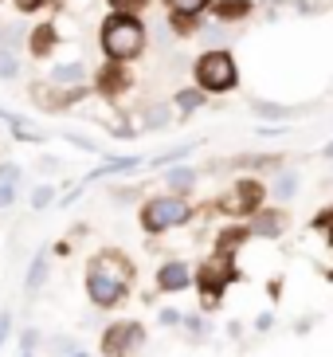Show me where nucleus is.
Masks as SVG:
<instances>
[{"instance_id": "2eb2a0df", "label": "nucleus", "mask_w": 333, "mask_h": 357, "mask_svg": "<svg viewBox=\"0 0 333 357\" xmlns=\"http://www.w3.org/2000/svg\"><path fill=\"white\" fill-rule=\"evenodd\" d=\"M16 71H20V67H16V55H12L8 47H0V79H16Z\"/></svg>"}, {"instance_id": "6e6552de", "label": "nucleus", "mask_w": 333, "mask_h": 357, "mask_svg": "<svg viewBox=\"0 0 333 357\" xmlns=\"http://www.w3.org/2000/svg\"><path fill=\"white\" fill-rule=\"evenodd\" d=\"M157 283H161V291H185L188 287V267L185 263H165L161 275H157Z\"/></svg>"}, {"instance_id": "bb28decb", "label": "nucleus", "mask_w": 333, "mask_h": 357, "mask_svg": "<svg viewBox=\"0 0 333 357\" xmlns=\"http://www.w3.org/2000/svg\"><path fill=\"white\" fill-rule=\"evenodd\" d=\"M330 158H333V146H330Z\"/></svg>"}, {"instance_id": "f03ea898", "label": "nucleus", "mask_w": 333, "mask_h": 357, "mask_svg": "<svg viewBox=\"0 0 333 357\" xmlns=\"http://www.w3.org/2000/svg\"><path fill=\"white\" fill-rule=\"evenodd\" d=\"M146 47V28L134 16H110L102 24V52L110 59H134Z\"/></svg>"}, {"instance_id": "5701e85b", "label": "nucleus", "mask_w": 333, "mask_h": 357, "mask_svg": "<svg viewBox=\"0 0 333 357\" xmlns=\"http://www.w3.org/2000/svg\"><path fill=\"white\" fill-rule=\"evenodd\" d=\"M47 200H52V189H36V197H31V204H36V208H43Z\"/></svg>"}, {"instance_id": "6ab92c4d", "label": "nucleus", "mask_w": 333, "mask_h": 357, "mask_svg": "<svg viewBox=\"0 0 333 357\" xmlns=\"http://www.w3.org/2000/svg\"><path fill=\"white\" fill-rule=\"evenodd\" d=\"M294 185H298V177H294V173H279V181H274V192H279V197H291Z\"/></svg>"}, {"instance_id": "a211bd4d", "label": "nucleus", "mask_w": 333, "mask_h": 357, "mask_svg": "<svg viewBox=\"0 0 333 357\" xmlns=\"http://www.w3.org/2000/svg\"><path fill=\"white\" fill-rule=\"evenodd\" d=\"M255 114H263V118H291V110H286V106H271V102H255Z\"/></svg>"}, {"instance_id": "f3484780", "label": "nucleus", "mask_w": 333, "mask_h": 357, "mask_svg": "<svg viewBox=\"0 0 333 357\" xmlns=\"http://www.w3.org/2000/svg\"><path fill=\"white\" fill-rule=\"evenodd\" d=\"M255 231H263V236H279V231H282V220L274 216V212H271V216H259V228H255Z\"/></svg>"}, {"instance_id": "9d476101", "label": "nucleus", "mask_w": 333, "mask_h": 357, "mask_svg": "<svg viewBox=\"0 0 333 357\" xmlns=\"http://www.w3.org/2000/svg\"><path fill=\"white\" fill-rule=\"evenodd\" d=\"M83 79H86V67H79V63L52 67V83H83Z\"/></svg>"}, {"instance_id": "7ed1b4c3", "label": "nucleus", "mask_w": 333, "mask_h": 357, "mask_svg": "<svg viewBox=\"0 0 333 357\" xmlns=\"http://www.w3.org/2000/svg\"><path fill=\"white\" fill-rule=\"evenodd\" d=\"M235 79H240V71H235V59L228 52H208L196 63V83L204 91H231Z\"/></svg>"}, {"instance_id": "9b49d317", "label": "nucleus", "mask_w": 333, "mask_h": 357, "mask_svg": "<svg viewBox=\"0 0 333 357\" xmlns=\"http://www.w3.org/2000/svg\"><path fill=\"white\" fill-rule=\"evenodd\" d=\"M247 12H251L247 0H219V4H216L219 20H240V16H247Z\"/></svg>"}, {"instance_id": "20e7f679", "label": "nucleus", "mask_w": 333, "mask_h": 357, "mask_svg": "<svg viewBox=\"0 0 333 357\" xmlns=\"http://www.w3.org/2000/svg\"><path fill=\"white\" fill-rule=\"evenodd\" d=\"M188 220V204L180 197H157L146 204V212H141V224H146L149 231H165V228H177V224Z\"/></svg>"}, {"instance_id": "1a4fd4ad", "label": "nucleus", "mask_w": 333, "mask_h": 357, "mask_svg": "<svg viewBox=\"0 0 333 357\" xmlns=\"http://www.w3.org/2000/svg\"><path fill=\"white\" fill-rule=\"evenodd\" d=\"M212 0H169V12L177 16V20H188V16H196V12H204Z\"/></svg>"}, {"instance_id": "cd10ccee", "label": "nucleus", "mask_w": 333, "mask_h": 357, "mask_svg": "<svg viewBox=\"0 0 333 357\" xmlns=\"http://www.w3.org/2000/svg\"><path fill=\"white\" fill-rule=\"evenodd\" d=\"M24 357H31V354H24Z\"/></svg>"}, {"instance_id": "a878e982", "label": "nucleus", "mask_w": 333, "mask_h": 357, "mask_svg": "<svg viewBox=\"0 0 333 357\" xmlns=\"http://www.w3.org/2000/svg\"><path fill=\"white\" fill-rule=\"evenodd\" d=\"M4 337H8V314H0V346H4Z\"/></svg>"}, {"instance_id": "0eeeda50", "label": "nucleus", "mask_w": 333, "mask_h": 357, "mask_svg": "<svg viewBox=\"0 0 333 357\" xmlns=\"http://www.w3.org/2000/svg\"><path fill=\"white\" fill-rule=\"evenodd\" d=\"M259 200H263V185H259V181H240V185L231 189V197L224 200V208L240 216V212H251Z\"/></svg>"}, {"instance_id": "412c9836", "label": "nucleus", "mask_w": 333, "mask_h": 357, "mask_svg": "<svg viewBox=\"0 0 333 357\" xmlns=\"http://www.w3.org/2000/svg\"><path fill=\"white\" fill-rule=\"evenodd\" d=\"M110 4H114V8L122 12V16H125V12H137V8H146V0H110Z\"/></svg>"}, {"instance_id": "4468645a", "label": "nucleus", "mask_w": 333, "mask_h": 357, "mask_svg": "<svg viewBox=\"0 0 333 357\" xmlns=\"http://www.w3.org/2000/svg\"><path fill=\"white\" fill-rule=\"evenodd\" d=\"M169 185H173L177 192H185V189L196 185V173H192V169H173V173H169Z\"/></svg>"}, {"instance_id": "dca6fc26", "label": "nucleus", "mask_w": 333, "mask_h": 357, "mask_svg": "<svg viewBox=\"0 0 333 357\" xmlns=\"http://www.w3.org/2000/svg\"><path fill=\"white\" fill-rule=\"evenodd\" d=\"M137 165V158H122V161H110V165H102L94 177H110V173H122V169H134Z\"/></svg>"}, {"instance_id": "423d86ee", "label": "nucleus", "mask_w": 333, "mask_h": 357, "mask_svg": "<svg viewBox=\"0 0 333 357\" xmlns=\"http://www.w3.org/2000/svg\"><path fill=\"white\" fill-rule=\"evenodd\" d=\"M235 279V263H231V255L228 252H216L212 259H204V267H200V287L204 291H224V287Z\"/></svg>"}, {"instance_id": "aec40b11", "label": "nucleus", "mask_w": 333, "mask_h": 357, "mask_svg": "<svg viewBox=\"0 0 333 357\" xmlns=\"http://www.w3.org/2000/svg\"><path fill=\"white\" fill-rule=\"evenodd\" d=\"M177 102H180V110H196V106H200V102H204V98H200V95H196V91H185V95H180V98H177Z\"/></svg>"}, {"instance_id": "39448f33", "label": "nucleus", "mask_w": 333, "mask_h": 357, "mask_svg": "<svg viewBox=\"0 0 333 357\" xmlns=\"http://www.w3.org/2000/svg\"><path fill=\"white\" fill-rule=\"evenodd\" d=\"M141 326L137 322H122V326H110L102 334V354L106 357H130L137 346H141Z\"/></svg>"}, {"instance_id": "b1692460", "label": "nucleus", "mask_w": 333, "mask_h": 357, "mask_svg": "<svg viewBox=\"0 0 333 357\" xmlns=\"http://www.w3.org/2000/svg\"><path fill=\"white\" fill-rule=\"evenodd\" d=\"M12 4H16V8H20V12H36V8H40V4H43V0H12Z\"/></svg>"}, {"instance_id": "ddd939ff", "label": "nucleus", "mask_w": 333, "mask_h": 357, "mask_svg": "<svg viewBox=\"0 0 333 357\" xmlns=\"http://www.w3.org/2000/svg\"><path fill=\"white\" fill-rule=\"evenodd\" d=\"M43 275H47V252H40L31 259V271H28V291H40L43 287Z\"/></svg>"}, {"instance_id": "393cba45", "label": "nucleus", "mask_w": 333, "mask_h": 357, "mask_svg": "<svg viewBox=\"0 0 333 357\" xmlns=\"http://www.w3.org/2000/svg\"><path fill=\"white\" fill-rule=\"evenodd\" d=\"M36 342H40V334H36V330H28V334H24V354H31V349H36Z\"/></svg>"}, {"instance_id": "4be33fe9", "label": "nucleus", "mask_w": 333, "mask_h": 357, "mask_svg": "<svg viewBox=\"0 0 333 357\" xmlns=\"http://www.w3.org/2000/svg\"><path fill=\"white\" fill-rule=\"evenodd\" d=\"M165 110H149V114H146V122H149V126H165Z\"/></svg>"}, {"instance_id": "f8f14e48", "label": "nucleus", "mask_w": 333, "mask_h": 357, "mask_svg": "<svg viewBox=\"0 0 333 357\" xmlns=\"http://www.w3.org/2000/svg\"><path fill=\"white\" fill-rule=\"evenodd\" d=\"M55 43V28L52 24H43V28H36V40H31V55H47Z\"/></svg>"}, {"instance_id": "f257e3e1", "label": "nucleus", "mask_w": 333, "mask_h": 357, "mask_svg": "<svg viewBox=\"0 0 333 357\" xmlns=\"http://www.w3.org/2000/svg\"><path fill=\"white\" fill-rule=\"evenodd\" d=\"M130 275H134V267L125 263L122 252H102L86 267V291L98 306H114L130 287Z\"/></svg>"}]
</instances>
